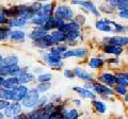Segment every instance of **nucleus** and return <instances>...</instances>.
<instances>
[{"label":"nucleus","instance_id":"nucleus-1","mask_svg":"<svg viewBox=\"0 0 128 119\" xmlns=\"http://www.w3.org/2000/svg\"><path fill=\"white\" fill-rule=\"evenodd\" d=\"M40 100V93L35 88L30 89L28 94L26 95V97L22 100V105L26 108H33L38 104V102Z\"/></svg>","mask_w":128,"mask_h":119},{"label":"nucleus","instance_id":"nucleus-2","mask_svg":"<svg viewBox=\"0 0 128 119\" xmlns=\"http://www.w3.org/2000/svg\"><path fill=\"white\" fill-rule=\"evenodd\" d=\"M56 17L62 20H72L74 17V11L67 5H60L56 11Z\"/></svg>","mask_w":128,"mask_h":119},{"label":"nucleus","instance_id":"nucleus-3","mask_svg":"<svg viewBox=\"0 0 128 119\" xmlns=\"http://www.w3.org/2000/svg\"><path fill=\"white\" fill-rule=\"evenodd\" d=\"M20 68L18 65L9 66V67H0V77L3 76H11V77H18L20 73Z\"/></svg>","mask_w":128,"mask_h":119},{"label":"nucleus","instance_id":"nucleus-4","mask_svg":"<svg viewBox=\"0 0 128 119\" xmlns=\"http://www.w3.org/2000/svg\"><path fill=\"white\" fill-rule=\"evenodd\" d=\"M44 60L48 63L49 65L52 66V68H61V67L63 66V63L61 61V58L60 57H57V55H54V54H44Z\"/></svg>","mask_w":128,"mask_h":119},{"label":"nucleus","instance_id":"nucleus-5","mask_svg":"<svg viewBox=\"0 0 128 119\" xmlns=\"http://www.w3.org/2000/svg\"><path fill=\"white\" fill-rule=\"evenodd\" d=\"M29 92L28 87L25 85H19L17 88H15L13 90V101H22L24 98L26 97V95Z\"/></svg>","mask_w":128,"mask_h":119},{"label":"nucleus","instance_id":"nucleus-6","mask_svg":"<svg viewBox=\"0 0 128 119\" xmlns=\"http://www.w3.org/2000/svg\"><path fill=\"white\" fill-rule=\"evenodd\" d=\"M20 111H22L20 103L14 102V103H12V104H10L4 110V114H6V117H10L11 118V117H15V116H17V115H19Z\"/></svg>","mask_w":128,"mask_h":119},{"label":"nucleus","instance_id":"nucleus-7","mask_svg":"<svg viewBox=\"0 0 128 119\" xmlns=\"http://www.w3.org/2000/svg\"><path fill=\"white\" fill-rule=\"evenodd\" d=\"M56 44V42L54 41V38L51 37V35H46L42 38L38 39V41H34V45L40 47V48H48V47H51Z\"/></svg>","mask_w":128,"mask_h":119},{"label":"nucleus","instance_id":"nucleus-8","mask_svg":"<svg viewBox=\"0 0 128 119\" xmlns=\"http://www.w3.org/2000/svg\"><path fill=\"white\" fill-rule=\"evenodd\" d=\"M79 25L76 21H70V22H67V23H64V25L61 27V28H59V31L60 32H62L64 34H67V33H70V32H73V31H79Z\"/></svg>","mask_w":128,"mask_h":119},{"label":"nucleus","instance_id":"nucleus-9","mask_svg":"<svg viewBox=\"0 0 128 119\" xmlns=\"http://www.w3.org/2000/svg\"><path fill=\"white\" fill-rule=\"evenodd\" d=\"M73 72H74V76H76L79 79H82V80H84V81H93L92 74L89 73L88 71H86L84 69L80 68V67H76V68H74Z\"/></svg>","mask_w":128,"mask_h":119},{"label":"nucleus","instance_id":"nucleus-10","mask_svg":"<svg viewBox=\"0 0 128 119\" xmlns=\"http://www.w3.org/2000/svg\"><path fill=\"white\" fill-rule=\"evenodd\" d=\"M73 3H74V4L82 5L83 7H86L88 11H90L92 14H94V16H96V17L99 16V12L97 11V9H96V6L94 5L93 2H89V1H74Z\"/></svg>","mask_w":128,"mask_h":119},{"label":"nucleus","instance_id":"nucleus-11","mask_svg":"<svg viewBox=\"0 0 128 119\" xmlns=\"http://www.w3.org/2000/svg\"><path fill=\"white\" fill-rule=\"evenodd\" d=\"M17 79H18L19 84H26V83H29L34 80V74L27 72V70L24 69V70H20V73H19Z\"/></svg>","mask_w":128,"mask_h":119},{"label":"nucleus","instance_id":"nucleus-12","mask_svg":"<svg viewBox=\"0 0 128 119\" xmlns=\"http://www.w3.org/2000/svg\"><path fill=\"white\" fill-rule=\"evenodd\" d=\"M3 86H4L6 89H10V90H14L15 88H17L19 86V82H18L17 77H10L8 79H4Z\"/></svg>","mask_w":128,"mask_h":119},{"label":"nucleus","instance_id":"nucleus-13","mask_svg":"<svg viewBox=\"0 0 128 119\" xmlns=\"http://www.w3.org/2000/svg\"><path fill=\"white\" fill-rule=\"evenodd\" d=\"M109 43L112 46H116V47H121L125 46L128 44V37L126 36H113L109 38Z\"/></svg>","mask_w":128,"mask_h":119},{"label":"nucleus","instance_id":"nucleus-14","mask_svg":"<svg viewBox=\"0 0 128 119\" xmlns=\"http://www.w3.org/2000/svg\"><path fill=\"white\" fill-rule=\"evenodd\" d=\"M94 90L95 93H97L98 95H105V96H109V95L113 94V90L109 87H107L106 85L104 84H95L94 85Z\"/></svg>","mask_w":128,"mask_h":119},{"label":"nucleus","instance_id":"nucleus-15","mask_svg":"<svg viewBox=\"0 0 128 119\" xmlns=\"http://www.w3.org/2000/svg\"><path fill=\"white\" fill-rule=\"evenodd\" d=\"M75 92H77V94L79 96H81L82 98L86 99H92V100H95V95L91 92V90H88L83 87H75L74 88Z\"/></svg>","mask_w":128,"mask_h":119},{"label":"nucleus","instance_id":"nucleus-16","mask_svg":"<svg viewBox=\"0 0 128 119\" xmlns=\"http://www.w3.org/2000/svg\"><path fill=\"white\" fill-rule=\"evenodd\" d=\"M18 63V59L15 55H10L4 59H2L1 63H0V67H9V66H14L17 65Z\"/></svg>","mask_w":128,"mask_h":119},{"label":"nucleus","instance_id":"nucleus-17","mask_svg":"<svg viewBox=\"0 0 128 119\" xmlns=\"http://www.w3.org/2000/svg\"><path fill=\"white\" fill-rule=\"evenodd\" d=\"M100 80L108 85L113 86V85H115V83H116V77L113 76V74H111V73L105 72L100 76Z\"/></svg>","mask_w":128,"mask_h":119},{"label":"nucleus","instance_id":"nucleus-18","mask_svg":"<svg viewBox=\"0 0 128 119\" xmlns=\"http://www.w3.org/2000/svg\"><path fill=\"white\" fill-rule=\"evenodd\" d=\"M54 7L52 4H46L42 6L41 12L38 14V15H42V16H45V17H52V14H54Z\"/></svg>","mask_w":128,"mask_h":119},{"label":"nucleus","instance_id":"nucleus-19","mask_svg":"<svg viewBox=\"0 0 128 119\" xmlns=\"http://www.w3.org/2000/svg\"><path fill=\"white\" fill-rule=\"evenodd\" d=\"M46 35H47V31H45L43 28H38V29L34 30L33 32L29 34V38L33 39V41H38V39L46 36Z\"/></svg>","mask_w":128,"mask_h":119},{"label":"nucleus","instance_id":"nucleus-20","mask_svg":"<svg viewBox=\"0 0 128 119\" xmlns=\"http://www.w3.org/2000/svg\"><path fill=\"white\" fill-rule=\"evenodd\" d=\"M10 37L12 41L14 42H24V39H25V32L24 31H12L10 32Z\"/></svg>","mask_w":128,"mask_h":119},{"label":"nucleus","instance_id":"nucleus-21","mask_svg":"<svg viewBox=\"0 0 128 119\" xmlns=\"http://www.w3.org/2000/svg\"><path fill=\"white\" fill-rule=\"evenodd\" d=\"M104 51L106 53L109 54H114V55H120L123 52V49L121 47H116V46H112V45H108L104 48Z\"/></svg>","mask_w":128,"mask_h":119},{"label":"nucleus","instance_id":"nucleus-22","mask_svg":"<svg viewBox=\"0 0 128 119\" xmlns=\"http://www.w3.org/2000/svg\"><path fill=\"white\" fill-rule=\"evenodd\" d=\"M50 17H45V16H42V15H35V16L32 18V23H33V25H36V26H40L42 28L47 22V20Z\"/></svg>","mask_w":128,"mask_h":119},{"label":"nucleus","instance_id":"nucleus-23","mask_svg":"<svg viewBox=\"0 0 128 119\" xmlns=\"http://www.w3.org/2000/svg\"><path fill=\"white\" fill-rule=\"evenodd\" d=\"M104 60L102 59H99V58H92L90 61H89V66L93 69H97V68H100L104 65Z\"/></svg>","mask_w":128,"mask_h":119},{"label":"nucleus","instance_id":"nucleus-24","mask_svg":"<svg viewBox=\"0 0 128 119\" xmlns=\"http://www.w3.org/2000/svg\"><path fill=\"white\" fill-rule=\"evenodd\" d=\"M96 28L100 31H104V32H110L111 31V27L109 25V21L107 20H99L96 22Z\"/></svg>","mask_w":128,"mask_h":119},{"label":"nucleus","instance_id":"nucleus-25","mask_svg":"<svg viewBox=\"0 0 128 119\" xmlns=\"http://www.w3.org/2000/svg\"><path fill=\"white\" fill-rule=\"evenodd\" d=\"M0 99L2 100H13V90L2 88L0 89Z\"/></svg>","mask_w":128,"mask_h":119},{"label":"nucleus","instance_id":"nucleus-26","mask_svg":"<svg viewBox=\"0 0 128 119\" xmlns=\"http://www.w3.org/2000/svg\"><path fill=\"white\" fill-rule=\"evenodd\" d=\"M50 35H51V37L54 38V41L56 43H61V42H64V41H65V38H66L65 34L62 33V32H60L59 30L54 31V32L51 33Z\"/></svg>","mask_w":128,"mask_h":119},{"label":"nucleus","instance_id":"nucleus-27","mask_svg":"<svg viewBox=\"0 0 128 119\" xmlns=\"http://www.w3.org/2000/svg\"><path fill=\"white\" fill-rule=\"evenodd\" d=\"M92 104H93V106L95 108V110L97 111L98 113H105V112H106V110H107L106 105L104 104L102 101H99V100H93Z\"/></svg>","mask_w":128,"mask_h":119},{"label":"nucleus","instance_id":"nucleus-28","mask_svg":"<svg viewBox=\"0 0 128 119\" xmlns=\"http://www.w3.org/2000/svg\"><path fill=\"white\" fill-rule=\"evenodd\" d=\"M67 49L65 46H58V47H54V48L51 49V54L54 55H57V57H60V55H63V53L65 52Z\"/></svg>","mask_w":128,"mask_h":119},{"label":"nucleus","instance_id":"nucleus-29","mask_svg":"<svg viewBox=\"0 0 128 119\" xmlns=\"http://www.w3.org/2000/svg\"><path fill=\"white\" fill-rule=\"evenodd\" d=\"M78 117H79V114L77 112V110L73 109V110L68 111V112H66V114L64 115L63 119H77Z\"/></svg>","mask_w":128,"mask_h":119},{"label":"nucleus","instance_id":"nucleus-30","mask_svg":"<svg viewBox=\"0 0 128 119\" xmlns=\"http://www.w3.org/2000/svg\"><path fill=\"white\" fill-rule=\"evenodd\" d=\"M50 87H51L50 83L46 82V83H41V84H38L35 89H36L38 93H45V92H47V90L50 88Z\"/></svg>","mask_w":128,"mask_h":119},{"label":"nucleus","instance_id":"nucleus-31","mask_svg":"<svg viewBox=\"0 0 128 119\" xmlns=\"http://www.w3.org/2000/svg\"><path fill=\"white\" fill-rule=\"evenodd\" d=\"M66 38H65V41H68V42H73L75 41L77 37L80 36V32L79 31H73V32H70V33H67L66 35Z\"/></svg>","mask_w":128,"mask_h":119},{"label":"nucleus","instance_id":"nucleus-32","mask_svg":"<svg viewBox=\"0 0 128 119\" xmlns=\"http://www.w3.org/2000/svg\"><path fill=\"white\" fill-rule=\"evenodd\" d=\"M74 51H75V58H78V59H83L88 53L86 49H84V48L74 49Z\"/></svg>","mask_w":128,"mask_h":119},{"label":"nucleus","instance_id":"nucleus-33","mask_svg":"<svg viewBox=\"0 0 128 119\" xmlns=\"http://www.w3.org/2000/svg\"><path fill=\"white\" fill-rule=\"evenodd\" d=\"M26 25V20H24L22 18H14L13 20L10 22L11 27H22Z\"/></svg>","mask_w":128,"mask_h":119},{"label":"nucleus","instance_id":"nucleus-34","mask_svg":"<svg viewBox=\"0 0 128 119\" xmlns=\"http://www.w3.org/2000/svg\"><path fill=\"white\" fill-rule=\"evenodd\" d=\"M38 81L41 83H46V82H49L51 80V74L50 73H43V74H40L38 76Z\"/></svg>","mask_w":128,"mask_h":119},{"label":"nucleus","instance_id":"nucleus-35","mask_svg":"<svg viewBox=\"0 0 128 119\" xmlns=\"http://www.w3.org/2000/svg\"><path fill=\"white\" fill-rule=\"evenodd\" d=\"M116 7H118L120 11L127 10L128 9V1H127V0H120V1H118Z\"/></svg>","mask_w":128,"mask_h":119},{"label":"nucleus","instance_id":"nucleus-36","mask_svg":"<svg viewBox=\"0 0 128 119\" xmlns=\"http://www.w3.org/2000/svg\"><path fill=\"white\" fill-rule=\"evenodd\" d=\"M116 83L118 86H122V87H126L128 86V82L125 80V79H123L122 77H116Z\"/></svg>","mask_w":128,"mask_h":119},{"label":"nucleus","instance_id":"nucleus-37","mask_svg":"<svg viewBox=\"0 0 128 119\" xmlns=\"http://www.w3.org/2000/svg\"><path fill=\"white\" fill-rule=\"evenodd\" d=\"M10 32L6 29H3V28H0V41H3L9 36Z\"/></svg>","mask_w":128,"mask_h":119},{"label":"nucleus","instance_id":"nucleus-38","mask_svg":"<svg viewBox=\"0 0 128 119\" xmlns=\"http://www.w3.org/2000/svg\"><path fill=\"white\" fill-rule=\"evenodd\" d=\"M9 105H10V102H9V101L0 99V110H6Z\"/></svg>","mask_w":128,"mask_h":119},{"label":"nucleus","instance_id":"nucleus-39","mask_svg":"<svg viewBox=\"0 0 128 119\" xmlns=\"http://www.w3.org/2000/svg\"><path fill=\"white\" fill-rule=\"evenodd\" d=\"M115 92L118 93L120 95H126L127 94V90L125 87H122V86H116L115 87Z\"/></svg>","mask_w":128,"mask_h":119},{"label":"nucleus","instance_id":"nucleus-40","mask_svg":"<svg viewBox=\"0 0 128 119\" xmlns=\"http://www.w3.org/2000/svg\"><path fill=\"white\" fill-rule=\"evenodd\" d=\"M64 76H65L66 78H68V79L75 77V76H74L73 70H70V69H65V70H64Z\"/></svg>","mask_w":128,"mask_h":119},{"label":"nucleus","instance_id":"nucleus-41","mask_svg":"<svg viewBox=\"0 0 128 119\" xmlns=\"http://www.w3.org/2000/svg\"><path fill=\"white\" fill-rule=\"evenodd\" d=\"M120 17L121 18H125V19H128V9L127 10H124V11H120Z\"/></svg>","mask_w":128,"mask_h":119},{"label":"nucleus","instance_id":"nucleus-42","mask_svg":"<svg viewBox=\"0 0 128 119\" xmlns=\"http://www.w3.org/2000/svg\"><path fill=\"white\" fill-rule=\"evenodd\" d=\"M114 26H115V32H121V31L125 30V28H124L123 26H120V25H118V23H114Z\"/></svg>","mask_w":128,"mask_h":119},{"label":"nucleus","instance_id":"nucleus-43","mask_svg":"<svg viewBox=\"0 0 128 119\" xmlns=\"http://www.w3.org/2000/svg\"><path fill=\"white\" fill-rule=\"evenodd\" d=\"M4 22H6V17L0 12V23H4Z\"/></svg>","mask_w":128,"mask_h":119},{"label":"nucleus","instance_id":"nucleus-44","mask_svg":"<svg viewBox=\"0 0 128 119\" xmlns=\"http://www.w3.org/2000/svg\"><path fill=\"white\" fill-rule=\"evenodd\" d=\"M120 76H121L123 79H125V80L128 82V72H123V73L120 74Z\"/></svg>","mask_w":128,"mask_h":119},{"label":"nucleus","instance_id":"nucleus-45","mask_svg":"<svg viewBox=\"0 0 128 119\" xmlns=\"http://www.w3.org/2000/svg\"><path fill=\"white\" fill-rule=\"evenodd\" d=\"M108 3H109V4L110 5H112L111 7H112V9H113V7H115V6H116L118 5V1H109V2H108Z\"/></svg>","mask_w":128,"mask_h":119},{"label":"nucleus","instance_id":"nucleus-46","mask_svg":"<svg viewBox=\"0 0 128 119\" xmlns=\"http://www.w3.org/2000/svg\"><path fill=\"white\" fill-rule=\"evenodd\" d=\"M94 87V85H92V84H86L84 87H83V88H86V89H88V90H90L91 88H93Z\"/></svg>","mask_w":128,"mask_h":119},{"label":"nucleus","instance_id":"nucleus-47","mask_svg":"<svg viewBox=\"0 0 128 119\" xmlns=\"http://www.w3.org/2000/svg\"><path fill=\"white\" fill-rule=\"evenodd\" d=\"M3 82H4V78L0 77V87L3 86Z\"/></svg>","mask_w":128,"mask_h":119},{"label":"nucleus","instance_id":"nucleus-48","mask_svg":"<svg viewBox=\"0 0 128 119\" xmlns=\"http://www.w3.org/2000/svg\"><path fill=\"white\" fill-rule=\"evenodd\" d=\"M125 101H127V102H128V93L125 95Z\"/></svg>","mask_w":128,"mask_h":119},{"label":"nucleus","instance_id":"nucleus-49","mask_svg":"<svg viewBox=\"0 0 128 119\" xmlns=\"http://www.w3.org/2000/svg\"><path fill=\"white\" fill-rule=\"evenodd\" d=\"M0 119H3V114L0 112Z\"/></svg>","mask_w":128,"mask_h":119},{"label":"nucleus","instance_id":"nucleus-50","mask_svg":"<svg viewBox=\"0 0 128 119\" xmlns=\"http://www.w3.org/2000/svg\"><path fill=\"white\" fill-rule=\"evenodd\" d=\"M2 59H3V58L1 57V54H0V63H1V61H2Z\"/></svg>","mask_w":128,"mask_h":119},{"label":"nucleus","instance_id":"nucleus-51","mask_svg":"<svg viewBox=\"0 0 128 119\" xmlns=\"http://www.w3.org/2000/svg\"><path fill=\"white\" fill-rule=\"evenodd\" d=\"M127 52H128V48H127Z\"/></svg>","mask_w":128,"mask_h":119},{"label":"nucleus","instance_id":"nucleus-52","mask_svg":"<svg viewBox=\"0 0 128 119\" xmlns=\"http://www.w3.org/2000/svg\"><path fill=\"white\" fill-rule=\"evenodd\" d=\"M127 30H128V27H127Z\"/></svg>","mask_w":128,"mask_h":119}]
</instances>
